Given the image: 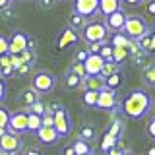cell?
Listing matches in <instances>:
<instances>
[{"label":"cell","instance_id":"6da1fadb","mask_svg":"<svg viewBox=\"0 0 155 155\" xmlns=\"http://www.w3.org/2000/svg\"><path fill=\"white\" fill-rule=\"evenodd\" d=\"M151 105H153V99H151V95H149L147 91L134 89V91H130V93L122 99V103H120V110H122V114L128 116V118L140 120V118H143V116L149 113Z\"/></svg>","mask_w":155,"mask_h":155},{"label":"cell","instance_id":"7a4b0ae2","mask_svg":"<svg viewBox=\"0 0 155 155\" xmlns=\"http://www.w3.org/2000/svg\"><path fill=\"white\" fill-rule=\"evenodd\" d=\"M110 31L109 27L105 25V21H97V19H91V21L85 23V27L81 29V39L89 45V43H105L109 41Z\"/></svg>","mask_w":155,"mask_h":155},{"label":"cell","instance_id":"3957f363","mask_svg":"<svg viewBox=\"0 0 155 155\" xmlns=\"http://www.w3.org/2000/svg\"><path fill=\"white\" fill-rule=\"evenodd\" d=\"M122 33H126L132 41H138V39H142L143 35L149 33V25H147V21H145L142 16H128L126 18Z\"/></svg>","mask_w":155,"mask_h":155},{"label":"cell","instance_id":"277c9868","mask_svg":"<svg viewBox=\"0 0 155 155\" xmlns=\"http://www.w3.org/2000/svg\"><path fill=\"white\" fill-rule=\"evenodd\" d=\"M31 87L39 95L51 93V91L56 87V76L52 74V72H48V70H39L37 74L31 78Z\"/></svg>","mask_w":155,"mask_h":155},{"label":"cell","instance_id":"5b68a950","mask_svg":"<svg viewBox=\"0 0 155 155\" xmlns=\"http://www.w3.org/2000/svg\"><path fill=\"white\" fill-rule=\"evenodd\" d=\"M95 109L107 110V113H116V110H120V101H118V95H116V89H110V87L101 89Z\"/></svg>","mask_w":155,"mask_h":155},{"label":"cell","instance_id":"8992f818","mask_svg":"<svg viewBox=\"0 0 155 155\" xmlns=\"http://www.w3.org/2000/svg\"><path fill=\"white\" fill-rule=\"evenodd\" d=\"M54 128L60 138H68V136L72 134V128H74V122H72V116L70 113L62 107V109H58L54 113Z\"/></svg>","mask_w":155,"mask_h":155},{"label":"cell","instance_id":"52a82bcc","mask_svg":"<svg viewBox=\"0 0 155 155\" xmlns=\"http://www.w3.org/2000/svg\"><path fill=\"white\" fill-rule=\"evenodd\" d=\"M33 39L25 31H14L10 35V54H19V52L27 51Z\"/></svg>","mask_w":155,"mask_h":155},{"label":"cell","instance_id":"ba28073f","mask_svg":"<svg viewBox=\"0 0 155 155\" xmlns=\"http://www.w3.org/2000/svg\"><path fill=\"white\" fill-rule=\"evenodd\" d=\"M78 41H80V31H76V29H72L70 25H68V27L62 29L60 35H58L56 48L58 51H68V48H72Z\"/></svg>","mask_w":155,"mask_h":155},{"label":"cell","instance_id":"9c48e42d","mask_svg":"<svg viewBox=\"0 0 155 155\" xmlns=\"http://www.w3.org/2000/svg\"><path fill=\"white\" fill-rule=\"evenodd\" d=\"M74 2V12L85 19H91L99 14V0H72Z\"/></svg>","mask_w":155,"mask_h":155},{"label":"cell","instance_id":"30bf717a","mask_svg":"<svg viewBox=\"0 0 155 155\" xmlns=\"http://www.w3.org/2000/svg\"><path fill=\"white\" fill-rule=\"evenodd\" d=\"M8 130L14 134H25L27 132V110H14L10 114V122H8Z\"/></svg>","mask_w":155,"mask_h":155},{"label":"cell","instance_id":"8fae6325","mask_svg":"<svg viewBox=\"0 0 155 155\" xmlns=\"http://www.w3.org/2000/svg\"><path fill=\"white\" fill-rule=\"evenodd\" d=\"M126 18H128V16H126L124 10H116V12H113L110 16L105 18V25L109 27L110 33H118V31H122V29H124Z\"/></svg>","mask_w":155,"mask_h":155},{"label":"cell","instance_id":"7c38bea8","mask_svg":"<svg viewBox=\"0 0 155 155\" xmlns=\"http://www.w3.org/2000/svg\"><path fill=\"white\" fill-rule=\"evenodd\" d=\"M21 147H23L21 138L18 134L10 132V130L0 138V151H19Z\"/></svg>","mask_w":155,"mask_h":155},{"label":"cell","instance_id":"4fadbf2b","mask_svg":"<svg viewBox=\"0 0 155 155\" xmlns=\"http://www.w3.org/2000/svg\"><path fill=\"white\" fill-rule=\"evenodd\" d=\"M37 140L41 143H45V145H54L58 140H60V136H58L56 132V128L54 126H41V128L37 130Z\"/></svg>","mask_w":155,"mask_h":155},{"label":"cell","instance_id":"5bb4252c","mask_svg":"<svg viewBox=\"0 0 155 155\" xmlns=\"http://www.w3.org/2000/svg\"><path fill=\"white\" fill-rule=\"evenodd\" d=\"M81 87L84 89H91V91H101L105 89V78L101 74H87L84 80H81Z\"/></svg>","mask_w":155,"mask_h":155},{"label":"cell","instance_id":"9a60e30c","mask_svg":"<svg viewBox=\"0 0 155 155\" xmlns=\"http://www.w3.org/2000/svg\"><path fill=\"white\" fill-rule=\"evenodd\" d=\"M105 62H107V60H105L103 56H99V54H89L84 64H85L87 74H101V70H103Z\"/></svg>","mask_w":155,"mask_h":155},{"label":"cell","instance_id":"2e32d148","mask_svg":"<svg viewBox=\"0 0 155 155\" xmlns=\"http://www.w3.org/2000/svg\"><path fill=\"white\" fill-rule=\"evenodd\" d=\"M116 10H122V0H99V14L101 16H110Z\"/></svg>","mask_w":155,"mask_h":155},{"label":"cell","instance_id":"e0dca14e","mask_svg":"<svg viewBox=\"0 0 155 155\" xmlns=\"http://www.w3.org/2000/svg\"><path fill=\"white\" fill-rule=\"evenodd\" d=\"M39 101V93L33 87H25V89H21V93H19V103H23L25 107H31L33 103H37Z\"/></svg>","mask_w":155,"mask_h":155},{"label":"cell","instance_id":"ac0fdd59","mask_svg":"<svg viewBox=\"0 0 155 155\" xmlns=\"http://www.w3.org/2000/svg\"><path fill=\"white\" fill-rule=\"evenodd\" d=\"M122 132H124V122L120 118H114L113 122H110V126L105 130V134L113 136L114 140H120V138H122Z\"/></svg>","mask_w":155,"mask_h":155},{"label":"cell","instance_id":"d6986e66","mask_svg":"<svg viewBox=\"0 0 155 155\" xmlns=\"http://www.w3.org/2000/svg\"><path fill=\"white\" fill-rule=\"evenodd\" d=\"M130 60H132V64H134L136 68H140V70H143L145 66L151 64V60H149V52H145V51H140L138 54L130 56Z\"/></svg>","mask_w":155,"mask_h":155},{"label":"cell","instance_id":"ffe728a7","mask_svg":"<svg viewBox=\"0 0 155 155\" xmlns=\"http://www.w3.org/2000/svg\"><path fill=\"white\" fill-rule=\"evenodd\" d=\"M43 126V116H39L35 113H29L27 110V132L37 134V130Z\"/></svg>","mask_w":155,"mask_h":155},{"label":"cell","instance_id":"44dd1931","mask_svg":"<svg viewBox=\"0 0 155 155\" xmlns=\"http://www.w3.org/2000/svg\"><path fill=\"white\" fill-rule=\"evenodd\" d=\"M72 147H74L76 155H93V147H91L89 142H85V140H80L78 138L74 143H72Z\"/></svg>","mask_w":155,"mask_h":155},{"label":"cell","instance_id":"7402d4cb","mask_svg":"<svg viewBox=\"0 0 155 155\" xmlns=\"http://www.w3.org/2000/svg\"><path fill=\"white\" fill-rule=\"evenodd\" d=\"M142 84L147 87H155V64H149L142 70Z\"/></svg>","mask_w":155,"mask_h":155},{"label":"cell","instance_id":"603a6c76","mask_svg":"<svg viewBox=\"0 0 155 155\" xmlns=\"http://www.w3.org/2000/svg\"><path fill=\"white\" fill-rule=\"evenodd\" d=\"M85 23H87V19L84 16H80L78 12H72L70 18H68V25L72 29H76V31H80V33H81V29L85 27Z\"/></svg>","mask_w":155,"mask_h":155},{"label":"cell","instance_id":"cb8c5ba5","mask_svg":"<svg viewBox=\"0 0 155 155\" xmlns=\"http://www.w3.org/2000/svg\"><path fill=\"white\" fill-rule=\"evenodd\" d=\"M64 85H66V89L74 91V89H78V87H81V78L78 76V74H74V72L68 70L66 76H64Z\"/></svg>","mask_w":155,"mask_h":155},{"label":"cell","instance_id":"d4e9b609","mask_svg":"<svg viewBox=\"0 0 155 155\" xmlns=\"http://www.w3.org/2000/svg\"><path fill=\"white\" fill-rule=\"evenodd\" d=\"M128 58H130L128 47H114V51H113V62H116V64H124Z\"/></svg>","mask_w":155,"mask_h":155},{"label":"cell","instance_id":"484cf974","mask_svg":"<svg viewBox=\"0 0 155 155\" xmlns=\"http://www.w3.org/2000/svg\"><path fill=\"white\" fill-rule=\"evenodd\" d=\"M110 43H113V47H130L132 39L126 35V33L118 31V33H113V35H110Z\"/></svg>","mask_w":155,"mask_h":155},{"label":"cell","instance_id":"4316f807","mask_svg":"<svg viewBox=\"0 0 155 155\" xmlns=\"http://www.w3.org/2000/svg\"><path fill=\"white\" fill-rule=\"evenodd\" d=\"M97 136V128L93 124H84L80 128V140H85V142H91V140H95Z\"/></svg>","mask_w":155,"mask_h":155},{"label":"cell","instance_id":"83f0119b","mask_svg":"<svg viewBox=\"0 0 155 155\" xmlns=\"http://www.w3.org/2000/svg\"><path fill=\"white\" fill-rule=\"evenodd\" d=\"M105 85L110 87V89H118V87L122 85V72H116V74L105 78Z\"/></svg>","mask_w":155,"mask_h":155},{"label":"cell","instance_id":"f1b7e54d","mask_svg":"<svg viewBox=\"0 0 155 155\" xmlns=\"http://www.w3.org/2000/svg\"><path fill=\"white\" fill-rule=\"evenodd\" d=\"M97 99H99V91L84 89V105L85 107H97Z\"/></svg>","mask_w":155,"mask_h":155},{"label":"cell","instance_id":"f546056e","mask_svg":"<svg viewBox=\"0 0 155 155\" xmlns=\"http://www.w3.org/2000/svg\"><path fill=\"white\" fill-rule=\"evenodd\" d=\"M116 72H120V64H116V62L109 60V62H105L103 70H101V76H103V78H109V76L116 74Z\"/></svg>","mask_w":155,"mask_h":155},{"label":"cell","instance_id":"4dcf8cb0","mask_svg":"<svg viewBox=\"0 0 155 155\" xmlns=\"http://www.w3.org/2000/svg\"><path fill=\"white\" fill-rule=\"evenodd\" d=\"M113 51H114L113 43H110V41H105L103 45H101V48H99V56H103L105 60L109 62V60H113Z\"/></svg>","mask_w":155,"mask_h":155},{"label":"cell","instance_id":"1f68e13d","mask_svg":"<svg viewBox=\"0 0 155 155\" xmlns=\"http://www.w3.org/2000/svg\"><path fill=\"white\" fill-rule=\"evenodd\" d=\"M18 58H19V62H21V64H29V66H33V64H35V51L27 48V51L19 52Z\"/></svg>","mask_w":155,"mask_h":155},{"label":"cell","instance_id":"d6a6232c","mask_svg":"<svg viewBox=\"0 0 155 155\" xmlns=\"http://www.w3.org/2000/svg\"><path fill=\"white\" fill-rule=\"evenodd\" d=\"M126 151H128V149H126V145H124V142H122V138H120L118 142H116V143H114L105 155H124Z\"/></svg>","mask_w":155,"mask_h":155},{"label":"cell","instance_id":"836d02e7","mask_svg":"<svg viewBox=\"0 0 155 155\" xmlns=\"http://www.w3.org/2000/svg\"><path fill=\"white\" fill-rule=\"evenodd\" d=\"M138 45H140L142 51H145V52H149V54H151V33L143 35L142 39H138Z\"/></svg>","mask_w":155,"mask_h":155},{"label":"cell","instance_id":"e575fe53","mask_svg":"<svg viewBox=\"0 0 155 155\" xmlns=\"http://www.w3.org/2000/svg\"><path fill=\"white\" fill-rule=\"evenodd\" d=\"M70 72L78 74V76L81 78V80H84V78L87 76V70H85V64H84V62H74V64L70 66Z\"/></svg>","mask_w":155,"mask_h":155},{"label":"cell","instance_id":"d590c367","mask_svg":"<svg viewBox=\"0 0 155 155\" xmlns=\"http://www.w3.org/2000/svg\"><path fill=\"white\" fill-rule=\"evenodd\" d=\"M27 110H29V113H35L39 116H43V114L47 113V105L41 103V101H37V103H33L31 107H27Z\"/></svg>","mask_w":155,"mask_h":155},{"label":"cell","instance_id":"8d00e7d4","mask_svg":"<svg viewBox=\"0 0 155 155\" xmlns=\"http://www.w3.org/2000/svg\"><path fill=\"white\" fill-rule=\"evenodd\" d=\"M10 114H12V113H10L6 107H4V105H0V126H2V128H8Z\"/></svg>","mask_w":155,"mask_h":155},{"label":"cell","instance_id":"74e56055","mask_svg":"<svg viewBox=\"0 0 155 155\" xmlns=\"http://www.w3.org/2000/svg\"><path fill=\"white\" fill-rule=\"evenodd\" d=\"M8 52H10V37L0 35V56L8 54Z\"/></svg>","mask_w":155,"mask_h":155},{"label":"cell","instance_id":"f35d334b","mask_svg":"<svg viewBox=\"0 0 155 155\" xmlns=\"http://www.w3.org/2000/svg\"><path fill=\"white\" fill-rule=\"evenodd\" d=\"M8 95V85H6V78H0V103L6 99Z\"/></svg>","mask_w":155,"mask_h":155},{"label":"cell","instance_id":"ab89813d","mask_svg":"<svg viewBox=\"0 0 155 155\" xmlns=\"http://www.w3.org/2000/svg\"><path fill=\"white\" fill-rule=\"evenodd\" d=\"M145 132H147V136L151 140H155V116H153V118H149L147 126H145Z\"/></svg>","mask_w":155,"mask_h":155},{"label":"cell","instance_id":"60d3db41","mask_svg":"<svg viewBox=\"0 0 155 155\" xmlns=\"http://www.w3.org/2000/svg\"><path fill=\"white\" fill-rule=\"evenodd\" d=\"M89 54H91V52L87 51V48H80V51L76 52V62H85Z\"/></svg>","mask_w":155,"mask_h":155},{"label":"cell","instance_id":"b9f144b4","mask_svg":"<svg viewBox=\"0 0 155 155\" xmlns=\"http://www.w3.org/2000/svg\"><path fill=\"white\" fill-rule=\"evenodd\" d=\"M43 126H54V114L47 110V113L43 114Z\"/></svg>","mask_w":155,"mask_h":155},{"label":"cell","instance_id":"7bdbcfd3","mask_svg":"<svg viewBox=\"0 0 155 155\" xmlns=\"http://www.w3.org/2000/svg\"><path fill=\"white\" fill-rule=\"evenodd\" d=\"M29 70H31V66H29V64H21V66L16 68V74H18V76H27Z\"/></svg>","mask_w":155,"mask_h":155},{"label":"cell","instance_id":"ee69618b","mask_svg":"<svg viewBox=\"0 0 155 155\" xmlns=\"http://www.w3.org/2000/svg\"><path fill=\"white\" fill-rule=\"evenodd\" d=\"M101 45H103V43H89V45H87V51H89L91 54H99Z\"/></svg>","mask_w":155,"mask_h":155},{"label":"cell","instance_id":"f6af8a7d","mask_svg":"<svg viewBox=\"0 0 155 155\" xmlns=\"http://www.w3.org/2000/svg\"><path fill=\"white\" fill-rule=\"evenodd\" d=\"M145 10H147L149 16L155 18V0H147V2H145Z\"/></svg>","mask_w":155,"mask_h":155},{"label":"cell","instance_id":"bcb514c9","mask_svg":"<svg viewBox=\"0 0 155 155\" xmlns=\"http://www.w3.org/2000/svg\"><path fill=\"white\" fill-rule=\"evenodd\" d=\"M37 2L41 4V8H45V10H51V8L56 4V0H37Z\"/></svg>","mask_w":155,"mask_h":155},{"label":"cell","instance_id":"7dc6e473","mask_svg":"<svg viewBox=\"0 0 155 155\" xmlns=\"http://www.w3.org/2000/svg\"><path fill=\"white\" fill-rule=\"evenodd\" d=\"M58 109H62V105L58 103V101H52L51 105H47V110H48V113H52V114H54Z\"/></svg>","mask_w":155,"mask_h":155},{"label":"cell","instance_id":"c3c4849f","mask_svg":"<svg viewBox=\"0 0 155 155\" xmlns=\"http://www.w3.org/2000/svg\"><path fill=\"white\" fill-rule=\"evenodd\" d=\"M23 155H43V151L39 147H29V149L23 151Z\"/></svg>","mask_w":155,"mask_h":155},{"label":"cell","instance_id":"681fc988","mask_svg":"<svg viewBox=\"0 0 155 155\" xmlns=\"http://www.w3.org/2000/svg\"><path fill=\"white\" fill-rule=\"evenodd\" d=\"M124 4H128V6H142V4H145L147 0H122Z\"/></svg>","mask_w":155,"mask_h":155},{"label":"cell","instance_id":"f907efd6","mask_svg":"<svg viewBox=\"0 0 155 155\" xmlns=\"http://www.w3.org/2000/svg\"><path fill=\"white\" fill-rule=\"evenodd\" d=\"M10 4H12V0H0V12L6 10V8H10Z\"/></svg>","mask_w":155,"mask_h":155},{"label":"cell","instance_id":"816d5d0a","mask_svg":"<svg viewBox=\"0 0 155 155\" xmlns=\"http://www.w3.org/2000/svg\"><path fill=\"white\" fill-rule=\"evenodd\" d=\"M60 155H76V151H74V147L70 145V147H66V149H64V151H62Z\"/></svg>","mask_w":155,"mask_h":155},{"label":"cell","instance_id":"f5cc1de1","mask_svg":"<svg viewBox=\"0 0 155 155\" xmlns=\"http://www.w3.org/2000/svg\"><path fill=\"white\" fill-rule=\"evenodd\" d=\"M151 52H155V33H151Z\"/></svg>","mask_w":155,"mask_h":155},{"label":"cell","instance_id":"db71d44e","mask_svg":"<svg viewBox=\"0 0 155 155\" xmlns=\"http://www.w3.org/2000/svg\"><path fill=\"white\" fill-rule=\"evenodd\" d=\"M6 132H8V128H2V126H0V138H2V136L6 134Z\"/></svg>","mask_w":155,"mask_h":155},{"label":"cell","instance_id":"11a10c76","mask_svg":"<svg viewBox=\"0 0 155 155\" xmlns=\"http://www.w3.org/2000/svg\"><path fill=\"white\" fill-rule=\"evenodd\" d=\"M147 155H155V147H151V149H149V151H147Z\"/></svg>","mask_w":155,"mask_h":155},{"label":"cell","instance_id":"9f6ffc18","mask_svg":"<svg viewBox=\"0 0 155 155\" xmlns=\"http://www.w3.org/2000/svg\"><path fill=\"white\" fill-rule=\"evenodd\" d=\"M124 155H134V153H132V151H126V153H124Z\"/></svg>","mask_w":155,"mask_h":155},{"label":"cell","instance_id":"6f0895ef","mask_svg":"<svg viewBox=\"0 0 155 155\" xmlns=\"http://www.w3.org/2000/svg\"><path fill=\"white\" fill-rule=\"evenodd\" d=\"M0 78H2V66H0Z\"/></svg>","mask_w":155,"mask_h":155},{"label":"cell","instance_id":"680465c9","mask_svg":"<svg viewBox=\"0 0 155 155\" xmlns=\"http://www.w3.org/2000/svg\"><path fill=\"white\" fill-rule=\"evenodd\" d=\"M58 2H66V0H58Z\"/></svg>","mask_w":155,"mask_h":155},{"label":"cell","instance_id":"91938a15","mask_svg":"<svg viewBox=\"0 0 155 155\" xmlns=\"http://www.w3.org/2000/svg\"><path fill=\"white\" fill-rule=\"evenodd\" d=\"M12 2H16V0H12Z\"/></svg>","mask_w":155,"mask_h":155}]
</instances>
